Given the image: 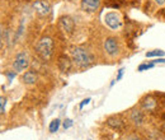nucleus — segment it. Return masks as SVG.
Returning a JSON list of instances; mask_svg holds the SVG:
<instances>
[{
  "label": "nucleus",
  "instance_id": "1",
  "mask_svg": "<svg viewBox=\"0 0 165 140\" xmlns=\"http://www.w3.org/2000/svg\"><path fill=\"white\" fill-rule=\"evenodd\" d=\"M71 58H73V61L76 64V66L80 69L90 66L93 64V61H94L93 55L88 50H85L84 47H80V46L71 48Z\"/></svg>",
  "mask_w": 165,
  "mask_h": 140
},
{
  "label": "nucleus",
  "instance_id": "2",
  "mask_svg": "<svg viewBox=\"0 0 165 140\" xmlns=\"http://www.w3.org/2000/svg\"><path fill=\"white\" fill-rule=\"evenodd\" d=\"M52 50H53V41L48 36L42 37L38 41L37 46H36V51H37V54L40 55V58L43 59V60H48L50 58H51Z\"/></svg>",
  "mask_w": 165,
  "mask_h": 140
},
{
  "label": "nucleus",
  "instance_id": "3",
  "mask_svg": "<svg viewBox=\"0 0 165 140\" xmlns=\"http://www.w3.org/2000/svg\"><path fill=\"white\" fill-rule=\"evenodd\" d=\"M29 65V58H28V54L26 51L22 52H18L15 59L13 61V69L14 72L17 73H22L23 70H26Z\"/></svg>",
  "mask_w": 165,
  "mask_h": 140
},
{
  "label": "nucleus",
  "instance_id": "4",
  "mask_svg": "<svg viewBox=\"0 0 165 140\" xmlns=\"http://www.w3.org/2000/svg\"><path fill=\"white\" fill-rule=\"evenodd\" d=\"M104 23L107 24V27H109L111 30H118L122 26V18L118 13L111 12L104 16Z\"/></svg>",
  "mask_w": 165,
  "mask_h": 140
},
{
  "label": "nucleus",
  "instance_id": "5",
  "mask_svg": "<svg viewBox=\"0 0 165 140\" xmlns=\"http://www.w3.org/2000/svg\"><path fill=\"white\" fill-rule=\"evenodd\" d=\"M103 48L104 51L108 54L109 56H116L118 52H119V44H118V40L116 37H108L104 44H103Z\"/></svg>",
  "mask_w": 165,
  "mask_h": 140
},
{
  "label": "nucleus",
  "instance_id": "6",
  "mask_svg": "<svg viewBox=\"0 0 165 140\" xmlns=\"http://www.w3.org/2000/svg\"><path fill=\"white\" fill-rule=\"evenodd\" d=\"M59 28L61 31H64L65 33H73L75 30V23L73 18H70L69 16H62L59 19Z\"/></svg>",
  "mask_w": 165,
  "mask_h": 140
},
{
  "label": "nucleus",
  "instance_id": "7",
  "mask_svg": "<svg viewBox=\"0 0 165 140\" xmlns=\"http://www.w3.org/2000/svg\"><path fill=\"white\" fill-rule=\"evenodd\" d=\"M33 8L37 10V13L40 16H47V14L51 12V6L48 3L43 2V0H36L33 3Z\"/></svg>",
  "mask_w": 165,
  "mask_h": 140
},
{
  "label": "nucleus",
  "instance_id": "8",
  "mask_svg": "<svg viewBox=\"0 0 165 140\" xmlns=\"http://www.w3.org/2000/svg\"><path fill=\"white\" fill-rule=\"evenodd\" d=\"M57 66H59L60 72H62V73H67V72H70L71 66H73V62H71V60H70L69 56H66V55H61L60 58H59V61H57Z\"/></svg>",
  "mask_w": 165,
  "mask_h": 140
},
{
  "label": "nucleus",
  "instance_id": "9",
  "mask_svg": "<svg viewBox=\"0 0 165 140\" xmlns=\"http://www.w3.org/2000/svg\"><path fill=\"white\" fill-rule=\"evenodd\" d=\"M100 5V0H81V9L84 12H97Z\"/></svg>",
  "mask_w": 165,
  "mask_h": 140
},
{
  "label": "nucleus",
  "instance_id": "10",
  "mask_svg": "<svg viewBox=\"0 0 165 140\" xmlns=\"http://www.w3.org/2000/svg\"><path fill=\"white\" fill-rule=\"evenodd\" d=\"M107 125H108L109 128L114 129V130H122L123 129V126H125V122H123V120H121L119 117L112 116V117L107 118Z\"/></svg>",
  "mask_w": 165,
  "mask_h": 140
},
{
  "label": "nucleus",
  "instance_id": "11",
  "mask_svg": "<svg viewBox=\"0 0 165 140\" xmlns=\"http://www.w3.org/2000/svg\"><path fill=\"white\" fill-rule=\"evenodd\" d=\"M130 120L132 121L133 125L141 126L143 124V121H145V116H143V114L140 110H133L131 112V115H130Z\"/></svg>",
  "mask_w": 165,
  "mask_h": 140
},
{
  "label": "nucleus",
  "instance_id": "12",
  "mask_svg": "<svg viewBox=\"0 0 165 140\" xmlns=\"http://www.w3.org/2000/svg\"><path fill=\"white\" fill-rule=\"evenodd\" d=\"M22 82L24 84H27V86H32V84L37 82V74H36L33 70H28V72H26L22 75Z\"/></svg>",
  "mask_w": 165,
  "mask_h": 140
},
{
  "label": "nucleus",
  "instance_id": "13",
  "mask_svg": "<svg viewBox=\"0 0 165 140\" xmlns=\"http://www.w3.org/2000/svg\"><path fill=\"white\" fill-rule=\"evenodd\" d=\"M142 107L147 111H153L156 107V101L153 100V98H147L145 102H142Z\"/></svg>",
  "mask_w": 165,
  "mask_h": 140
},
{
  "label": "nucleus",
  "instance_id": "14",
  "mask_svg": "<svg viewBox=\"0 0 165 140\" xmlns=\"http://www.w3.org/2000/svg\"><path fill=\"white\" fill-rule=\"evenodd\" d=\"M60 125H61V121L59 120V118H55V120H52L51 124H50V126H48L50 132H57V130H59V128H60Z\"/></svg>",
  "mask_w": 165,
  "mask_h": 140
},
{
  "label": "nucleus",
  "instance_id": "15",
  "mask_svg": "<svg viewBox=\"0 0 165 140\" xmlns=\"http://www.w3.org/2000/svg\"><path fill=\"white\" fill-rule=\"evenodd\" d=\"M164 55L165 52L163 50H153V51L146 52V58H161Z\"/></svg>",
  "mask_w": 165,
  "mask_h": 140
},
{
  "label": "nucleus",
  "instance_id": "16",
  "mask_svg": "<svg viewBox=\"0 0 165 140\" xmlns=\"http://www.w3.org/2000/svg\"><path fill=\"white\" fill-rule=\"evenodd\" d=\"M154 62H151V64H141L139 68H137V70L139 72H145V70H147V69H151V68H154Z\"/></svg>",
  "mask_w": 165,
  "mask_h": 140
},
{
  "label": "nucleus",
  "instance_id": "17",
  "mask_svg": "<svg viewBox=\"0 0 165 140\" xmlns=\"http://www.w3.org/2000/svg\"><path fill=\"white\" fill-rule=\"evenodd\" d=\"M5 103H6V100L4 97H0V114L4 115L5 114Z\"/></svg>",
  "mask_w": 165,
  "mask_h": 140
},
{
  "label": "nucleus",
  "instance_id": "18",
  "mask_svg": "<svg viewBox=\"0 0 165 140\" xmlns=\"http://www.w3.org/2000/svg\"><path fill=\"white\" fill-rule=\"evenodd\" d=\"M15 74H17V72H5V75L8 76L9 82H12V80L14 79V76H15Z\"/></svg>",
  "mask_w": 165,
  "mask_h": 140
},
{
  "label": "nucleus",
  "instance_id": "19",
  "mask_svg": "<svg viewBox=\"0 0 165 140\" xmlns=\"http://www.w3.org/2000/svg\"><path fill=\"white\" fill-rule=\"evenodd\" d=\"M73 126V120H70V118H66L65 121H64V128L65 129H69Z\"/></svg>",
  "mask_w": 165,
  "mask_h": 140
},
{
  "label": "nucleus",
  "instance_id": "20",
  "mask_svg": "<svg viewBox=\"0 0 165 140\" xmlns=\"http://www.w3.org/2000/svg\"><path fill=\"white\" fill-rule=\"evenodd\" d=\"M123 73H125V68H121V69L118 70V75H117V78H116L117 82H119V80L122 79V76H123Z\"/></svg>",
  "mask_w": 165,
  "mask_h": 140
},
{
  "label": "nucleus",
  "instance_id": "21",
  "mask_svg": "<svg viewBox=\"0 0 165 140\" xmlns=\"http://www.w3.org/2000/svg\"><path fill=\"white\" fill-rule=\"evenodd\" d=\"M90 101H91L90 98H85V100H84V101H83V102L80 103V106H79V108H80V110H83V108H84V106H85V104H88V103H89Z\"/></svg>",
  "mask_w": 165,
  "mask_h": 140
},
{
  "label": "nucleus",
  "instance_id": "22",
  "mask_svg": "<svg viewBox=\"0 0 165 140\" xmlns=\"http://www.w3.org/2000/svg\"><path fill=\"white\" fill-rule=\"evenodd\" d=\"M154 64H165V59H161V58H157L156 60L153 61Z\"/></svg>",
  "mask_w": 165,
  "mask_h": 140
},
{
  "label": "nucleus",
  "instance_id": "23",
  "mask_svg": "<svg viewBox=\"0 0 165 140\" xmlns=\"http://www.w3.org/2000/svg\"><path fill=\"white\" fill-rule=\"evenodd\" d=\"M155 3L159 4V5H164L165 4V0H155Z\"/></svg>",
  "mask_w": 165,
  "mask_h": 140
},
{
  "label": "nucleus",
  "instance_id": "24",
  "mask_svg": "<svg viewBox=\"0 0 165 140\" xmlns=\"http://www.w3.org/2000/svg\"><path fill=\"white\" fill-rule=\"evenodd\" d=\"M126 140H140V138H137V136H128Z\"/></svg>",
  "mask_w": 165,
  "mask_h": 140
},
{
  "label": "nucleus",
  "instance_id": "25",
  "mask_svg": "<svg viewBox=\"0 0 165 140\" xmlns=\"http://www.w3.org/2000/svg\"><path fill=\"white\" fill-rule=\"evenodd\" d=\"M164 130H165V125H164Z\"/></svg>",
  "mask_w": 165,
  "mask_h": 140
},
{
  "label": "nucleus",
  "instance_id": "26",
  "mask_svg": "<svg viewBox=\"0 0 165 140\" xmlns=\"http://www.w3.org/2000/svg\"><path fill=\"white\" fill-rule=\"evenodd\" d=\"M164 140H165V139H164Z\"/></svg>",
  "mask_w": 165,
  "mask_h": 140
}]
</instances>
